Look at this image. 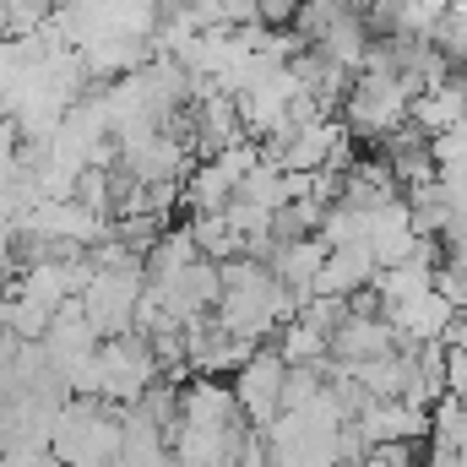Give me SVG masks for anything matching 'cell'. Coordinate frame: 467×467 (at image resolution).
Wrapping results in <instances>:
<instances>
[{"instance_id": "1", "label": "cell", "mask_w": 467, "mask_h": 467, "mask_svg": "<svg viewBox=\"0 0 467 467\" xmlns=\"http://www.w3.org/2000/svg\"><path fill=\"white\" fill-rule=\"evenodd\" d=\"M283 380H288V364L277 353H250L239 369H234V408H244L255 424H272L277 419V397H283Z\"/></svg>"}, {"instance_id": "2", "label": "cell", "mask_w": 467, "mask_h": 467, "mask_svg": "<svg viewBox=\"0 0 467 467\" xmlns=\"http://www.w3.org/2000/svg\"><path fill=\"white\" fill-rule=\"evenodd\" d=\"M369 277H375L369 250H364V244H337V250H327L321 277H316L310 294H321V299H353V288H364Z\"/></svg>"}]
</instances>
